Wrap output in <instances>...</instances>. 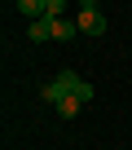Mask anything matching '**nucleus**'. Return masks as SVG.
<instances>
[{"mask_svg":"<svg viewBox=\"0 0 132 150\" xmlns=\"http://www.w3.org/2000/svg\"><path fill=\"white\" fill-rule=\"evenodd\" d=\"M79 84H84V80H79L75 71H62L53 84H44V106H57L62 97H75V93H79Z\"/></svg>","mask_w":132,"mask_h":150,"instance_id":"obj_1","label":"nucleus"},{"mask_svg":"<svg viewBox=\"0 0 132 150\" xmlns=\"http://www.w3.org/2000/svg\"><path fill=\"white\" fill-rule=\"evenodd\" d=\"M75 27H79L84 35H106V13H101V5H97V0H84V5H79Z\"/></svg>","mask_w":132,"mask_h":150,"instance_id":"obj_2","label":"nucleus"},{"mask_svg":"<svg viewBox=\"0 0 132 150\" xmlns=\"http://www.w3.org/2000/svg\"><path fill=\"white\" fill-rule=\"evenodd\" d=\"M75 35H79L75 18H57V22H53V40H57V44H71Z\"/></svg>","mask_w":132,"mask_h":150,"instance_id":"obj_3","label":"nucleus"},{"mask_svg":"<svg viewBox=\"0 0 132 150\" xmlns=\"http://www.w3.org/2000/svg\"><path fill=\"white\" fill-rule=\"evenodd\" d=\"M18 13H27L31 22H40V18H48V0H18Z\"/></svg>","mask_w":132,"mask_h":150,"instance_id":"obj_4","label":"nucleus"},{"mask_svg":"<svg viewBox=\"0 0 132 150\" xmlns=\"http://www.w3.org/2000/svg\"><path fill=\"white\" fill-rule=\"evenodd\" d=\"M27 35H31L35 44H44V40H53V22H48V18H40V22H31V31H27Z\"/></svg>","mask_w":132,"mask_h":150,"instance_id":"obj_5","label":"nucleus"},{"mask_svg":"<svg viewBox=\"0 0 132 150\" xmlns=\"http://www.w3.org/2000/svg\"><path fill=\"white\" fill-rule=\"evenodd\" d=\"M79 106H84V102H79V97H62V102H57V106H53V110H57V115H62V119H75V115H79Z\"/></svg>","mask_w":132,"mask_h":150,"instance_id":"obj_6","label":"nucleus"}]
</instances>
